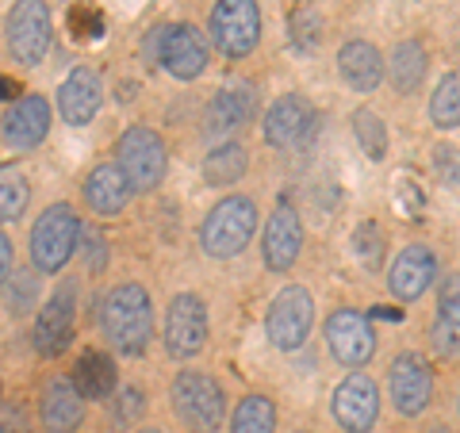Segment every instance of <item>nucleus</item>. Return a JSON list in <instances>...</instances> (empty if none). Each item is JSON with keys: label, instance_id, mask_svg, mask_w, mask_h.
Listing matches in <instances>:
<instances>
[{"label": "nucleus", "instance_id": "f257e3e1", "mask_svg": "<svg viewBox=\"0 0 460 433\" xmlns=\"http://www.w3.org/2000/svg\"><path fill=\"white\" fill-rule=\"evenodd\" d=\"M100 330L119 353H142L154 330L150 292L142 284H119L100 307Z\"/></svg>", "mask_w": 460, "mask_h": 433}, {"label": "nucleus", "instance_id": "f03ea898", "mask_svg": "<svg viewBox=\"0 0 460 433\" xmlns=\"http://www.w3.org/2000/svg\"><path fill=\"white\" fill-rule=\"evenodd\" d=\"M257 230V204L250 196H226L211 208L199 230V245L208 257H238Z\"/></svg>", "mask_w": 460, "mask_h": 433}, {"label": "nucleus", "instance_id": "7ed1b4c3", "mask_svg": "<svg viewBox=\"0 0 460 433\" xmlns=\"http://www.w3.org/2000/svg\"><path fill=\"white\" fill-rule=\"evenodd\" d=\"M81 238V219L69 204H54L39 215L31 230V261L39 272H58L77 250Z\"/></svg>", "mask_w": 460, "mask_h": 433}, {"label": "nucleus", "instance_id": "20e7f679", "mask_svg": "<svg viewBox=\"0 0 460 433\" xmlns=\"http://www.w3.org/2000/svg\"><path fill=\"white\" fill-rule=\"evenodd\" d=\"M172 407H177L181 422L192 433H215L223 426L226 399H223V387L208 372H181L172 380Z\"/></svg>", "mask_w": 460, "mask_h": 433}, {"label": "nucleus", "instance_id": "39448f33", "mask_svg": "<svg viewBox=\"0 0 460 433\" xmlns=\"http://www.w3.org/2000/svg\"><path fill=\"white\" fill-rule=\"evenodd\" d=\"M311 326H314V299H311V292L307 287H299V284H288L269 307V319H265L269 341L277 345V349L292 353V349H299V345L307 341Z\"/></svg>", "mask_w": 460, "mask_h": 433}, {"label": "nucleus", "instance_id": "423d86ee", "mask_svg": "<svg viewBox=\"0 0 460 433\" xmlns=\"http://www.w3.org/2000/svg\"><path fill=\"white\" fill-rule=\"evenodd\" d=\"M211 39L226 57H246L261 39L257 0H219L211 12Z\"/></svg>", "mask_w": 460, "mask_h": 433}, {"label": "nucleus", "instance_id": "0eeeda50", "mask_svg": "<svg viewBox=\"0 0 460 433\" xmlns=\"http://www.w3.org/2000/svg\"><path fill=\"white\" fill-rule=\"evenodd\" d=\"M119 169L135 192H150L165 177V142L150 127H131L119 138Z\"/></svg>", "mask_w": 460, "mask_h": 433}, {"label": "nucleus", "instance_id": "6e6552de", "mask_svg": "<svg viewBox=\"0 0 460 433\" xmlns=\"http://www.w3.org/2000/svg\"><path fill=\"white\" fill-rule=\"evenodd\" d=\"M8 50L20 66H39L50 50V8L42 0H16L8 12Z\"/></svg>", "mask_w": 460, "mask_h": 433}, {"label": "nucleus", "instance_id": "1a4fd4ad", "mask_svg": "<svg viewBox=\"0 0 460 433\" xmlns=\"http://www.w3.org/2000/svg\"><path fill=\"white\" fill-rule=\"evenodd\" d=\"M208 341V307L204 299L192 292L172 296L169 314H165V353L177 360H189L204 349Z\"/></svg>", "mask_w": 460, "mask_h": 433}, {"label": "nucleus", "instance_id": "9d476101", "mask_svg": "<svg viewBox=\"0 0 460 433\" xmlns=\"http://www.w3.org/2000/svg\"><path fill=\"white\" fill-rule=\"evenodd\" d=\"M74 323H77V284H62L47 299V307L39 311L35 323V349L39 353H62L74 341Z\"/></svg>", "mask_w": 460, "mask_h": 433}, {"label": "nucleus", "instance_id": "9b49d317", "mask_svg": "<svg viewBox=\"0 0 460 433\" xmlns=\"http://www.w3.org/2000/svg\"><path fill=\"white\" fill-rule=\"evenodd\" d=\"M326 341L330 353H334L345 368H361L365 360L376 353V338H372V326L365 314L357 311H334L326 319Z\"/></svg>", "mask_w": 460, "mask_h": 433}, {"label": "nucleus", "instance_id": "f8f14e48", "mask_svg": "<svg viewBox=\"0 0 460 433\" xmlns=\"http://www.w3.org/2000/svg\"><path fill=\"white\" fill-rule=\"evenodd\" d=\"M429 395H434V376L429 365L419 353H399L392 360V402L402 418H414L426 411Z\"/></svg>", "mask_w": 460, "mask_h": 433}, {"label": "nucleus", "instance_id": "ddd939ff", "mask_svg": "<svg viewBox=\"0 0 460 433\" xmlns=\"http://www.w3.org/2000/svg\"><path fill=\"white\" fill-rule=\"evenodd\" d=\"M376 414H380V392H376V384H372L368 376L353 372V376H345L338 384V392H334V418H338L341 429L368 433L372 422H376Z\"/></svg>", "mask_w": 460, "mask_h": 433}, {"label": "nucleus", "instance_id": "4468645a", "mask_svg": "<svg viewBox=\"0 0 460 433\" xmlns=\"http://www.w3.org/2000/svg\"><path fill=\"white\" fill-rule=\"evenodd\" d=\"M162 66L177 81H196L208 69V39L192 23H177L162 31Z\"/></svg>", "mask_w": 460, "mask_h": 433}, {"label": "nucleus", "instance_id": "2eb2a0df", "mask_svg": "<svg viewBox=\"0 0 460 433\" xmlns=\"http://www.w3.org/2000/svg\"><path fill=\"white\" fill-rule=\"evenodd\" d=\"M314 131V108L304 96H280L265 115V142L269 146H299Z\"/></svg>", "mask_w": 460, "mask_h": 433}, {"label": "nucleus", "instance_id": "dca6fc26", "mask_svg": "<svg viewBox=\"0 0 460 433\" xmlns=\"http://www.w3.org/2000/svg\"><path fill=\"white\" fill-rule=\"evenodd\" d=\"M299 250H304V226H299V215L292 208H277L265 223V242H261L265 265L272 272H288L296 265Z\"/></svg>", "mask_w": 460, "mask_h": 433}, {"label": "nucleus", "instance_id": "f3484780", "mask_svg": "<svg viewBox=\"0 0 460 433\" xmlns=\"http://www.w3.org/2000/svg\"><path fill=\"white\" fill-rule=\"evenodd\" d=\"M50 131V104L47 96H20L4 115V138L16 150H35Z\"/></svg>", "mask_w": 460, "mask_h": 433}, {"label": "nucleus", "instance_id": "a211bd4d", "mask_svg": "<svg viewBox=\"0 0 460 433\" xmlns=\"http://www.w3.org/2000/svg\"><path fill=\"white\" fill-rule=\"evenodd\" d=\"M438 277V261L426 245H407L399 253V261L392 265V277H387V287L399 296V299H419L429 284Z\"/></svg>", "mask_w": 460, "mask_h": 433}, {"label": "nucleus", "instance_id": "6ab92c4d", "mask_svg": "<svg viewBox=\"0 0 460 433\" xmlns=\"http://www.w3.org/2000/svg\"><path fill=\"white\" fill-rule=\"evenodd\" d=\"M39 418L47 433H74L84 418V399L77 395L74 380H50L39 402Z\"/></svg>", "mask_w": 460, "mask_h": 433}, {"label": "nucleus", "instance_id": "aec40b11", "mask_svg": "<svg viewBox=\"0 0 460 433\" xmlns=\"http://www.w3.org/2000/svg\"><path fill=\"white\" fill-rule=\"evenodd\" d=\"M100 100H104V89H100L96 74H89V69H74V74L62 81V89H58V108H62L69 127L89 123L100 111Z\"/></svg>", "mask_w": 460, "mask_h": 433}, {"label": "nucleus", "instance_id": "412c9836", "mask_svg": "<svg viewBox=\"0 0 460 433\" xmlns=\"http://www.w3.org/2000/svg\"><path fill=\"white\" fill-rule=\"evenodd\" d=\"M253 115V96L250 89H223L215 93V100L204 111V135L208 138H223V135H234L250 123Z\"/></svg>", "mask_w": 460, "mask_h": 433}, {"label": "nucleus", "instance_id": "4be33fe9", "mask_svg": "<svg viewBox=\"0 0 460 433\" xmlns=\"http://www.w3.org/2000/svg\"><path fill=\"white\" fill-rule=\"evenodd\" d=\"M338 69L345 84H349L353 93H372L384 77V57L376 54V47L372 42H345L341 54H338Z\"/></svg>", "mask_w": 460, "mask_h": 433}, {"label": "nucleus", "instance_id": "5701e85b", "mask_svg": "<svg viewBox=\"0 0 460 433\" xmlns=\"http://www.w3.org/2000/svg\"><path fill=\"white\" fill-rule=\"evenodd\" d=\"M434 349L441 357H456L460 353V272L441 280L438 292V323H434Z\"/></svg>", "mask_w": 460, "mask_h": 433}, {"label": "nucleus", "instance_id": "b1692460", "mask_svg": "<svg viewBox=\"0 0 460 433\" xmlns=\"http://www.w3.org/2000/svg\"><path fill=\"white\" fill-rule=\"evenodd\" d=\"M127 196H131V184H127L123 169L115 165H96L84 181V199L96 215H115L127 208Z\"/></svg>", "mask_w": 460, "mask_h": 433}, {"label": "nucleus", "instance_id": "393cba45", "mask_svg": "<svg viewBox=\"0 0 460 433\" xmlns=\"http://www.w3.org/2000/svg\"><path fill=\"white\" fill-rule=\"evenodd\" d=\"M74 387L81 399H108L115 392V365L108 353L84 349L74 368Z\"/></svg>", "mask_w": 460, "mask_h": 433}, {"label": "nucleus", "instance_id": "a878e982", "mask_svg": "<svg viewBox=\"0 0 460 433\" xmlns=\"http://www.w3.org/2000/svg\"><path fill=\"white\" fill-rule=\"evenodd\" d=\"M242 172H246V150L238 142H223L219 150H211V157H204V181L211 189H230L242 181Z\"/></svg>", "mask_w": 460, "mask_h": 433}, {"label": "nucleus", "instance_id": "bb28decb", "mask_svg": "<svg viewBox=\"0 0 460 433\" xmlns=\"http://www.w3.org/2000/svg\"><path fill=\"white\" fill-rule=\"evenodd\" d=\"M387 74H392L395 89L399 93H414L426 77V50L422 42H399L395 54H392V66H387Z\"/></svg>", "mask_w": 460, "mask_h": 433}, {"label": "nucleus", "instance_id": "cd10ccee", "mask_svg": "<svg viewBox=\"0 0 460 433\" xmlns=\"http://www.w3.org/2000/svg\"><path fill=\"white\" fill-rule=\"evenodd\" d=\"M277 429V411L265 395H246L230 418V433H272Z\"/></svg>", "mask_w": 460, "mask_h": 433}, {"label": "nucleus", "instance_id": "c85d7f7f", "mask_svg": "<svg viewBox=\"0 0 460 433\" xmlns=\"http://www.w3.org/2000/svg\"><path fill=\"white\" fill-rule=\"evenodd\" d=\"M27 199H31V189H27V177L16 172L12 165L0 169V223H16Z\"/></svg>", "mask_w": 460, "mask_h": 433}, {"label": "nucleus", "instance_id": "c756f323", "mask_svg": "<svg viewBox=\"0 0 460 433\" xmlns=\"http://www.w3.org/2000/svg\"><path fill=\"white\" fill-rule=\"evenodd\" d=\"M429 115H434V123L445 127V131L460 127V74H449L434 89V96H429Z\"/></svg>", "mask_w": 460, "mask_h": 433}, {"label": "nucleus", "instance_id": "7c9ffc66", "mask_svg": "<svg viewBox=\"0 0 460 433\" xmlns=\"http://www.w3.org/2000/svg\"><path fill=\"white\" fill-rule=\"evenodd\" d=\"M288 35H292V42L299 50H314L323 39V16L319 8L311 4V0H304V4L292 8V16H288Z\"/></svg>", "mask_w": 460, "mask_h": 433}, {"label": "nucleus", "instance_id": "2f4dec72", "mask_svg": "<svg viewBox=\"0 0 460 433\" xmlns=\"http://www.w3.org/2000/svg\"><path fill=\"white\" fill-rule=\"evenodd\" d=\"M353 131H357V142H361V150L372 157V162H384L387 154V131H384V119L376 111H353Z\"/></svg>", "mask_w": 460, "mask_h": 433}, {"label": "nucleus", "instance_id": "473e14b6", "mask_svg": "<svg viewBox=\"0 0 460 433\" xmlns=\"http://www.w3.org/2000/svg\"><path fill=\"white\" fill-rule=\"evenodd\" d=\"M353 253L361 257L365 269H380V261H384V230L376 223H361L353 230Z\"/></svg>", "mask_w": 460, "mask_h": 433}, {"label": "nucleus", "instance_id": "72a5a7b5", "mask_svg": "<svg viewBox=\"0 0 460 433\" xmlns=\"http://www.w3.org/2000/svg\"><path fill=\"white\" fill-rule=\"evenodd\" d=\"M69 31H74V39L93 42V39H100V31H104V16L89 4H77L74 12H69Z\"/></svg>", "mask_w": 460, "mask_h": 433}, {"label": "nucleus", "instance_id": "f704fd0d", "mask_svg": "<svg viewBox=\"0 0 460 433\" xmlns=\"http://www.w3.org/2000/svg\"><path fill=\"white\" fill-rule=\"evenodd\" d=\"M31 299H35V280L27 277V272H16V284H12V292H8V311L23 314L31 307Z\"/></svg>", "mask_w": 460, "mask_h": 433}, {"label": "nucleus", "instance_id": "c9c22d12", "mask_svg": "<svg viewBox=\"0 0 460 433\" xmlns=\"http://www.w3.org/2000/svg\"><path fill=\"white\" fill-rule=\"evenodd\" d=\"M142 402H146V399H142V392H135V387H131V392H123L119 395V402H115V426H131L135 422V414H142Z\"/></svg>", "mask_w": 460, "mask_h": 433}, {"label": "nucleus", "instance_id": "e433bc0d", "mask_svg": "<svg viewBox=\"0 0 460 433\" xmlns=\"http://www.w3.org/2000/svg\"><path fill=\"white\" fill-rule=\"evenodd\" d=\"M8 269H12V242L0 234V284L8 280Z\"/></svg>", "mask_w": 460, "mask_h": 433}, {"label": "nucleus", "instance_id": "4c0bfd02", "mask_svg": "<svg viewBox=\"0 0 460 433\" xmlns=\"http://www.w3.org/2000/svg\"><path fill=\"white\" fill-rule=\"evenodd\" d=\"M16 93H20V84H16V81H12V77H0V100H12Z\"/></svg>", "mask_w": 460, "mask_h": 433}, {"label": "nucleus", "instance_id": "58836bf2", "mask_svg": "<svg viewBox=\"0 0 460 433\" xmlns=\"http://www.w3.org/2000/svg\"><path fill=\"white\" fill-rule=\"evenodd\" d=\"M142 433H157V429H142Z\"/></svg>", "mask_w": 460, "mask_h": 433}, {"label": "nucleus", "instance_id": "ea45409f", "mask_svg": "<svg viewBox=\"0 0 460 433\" xmlns=\"http://www.w3.org/2000/svg\"><path fill=\"white\" fill-rule=\"evenodd\" d=\"M0 433H8V429H4V426H0Z\"/></svg>", "mask_w": 460, "mask_h": 433}, {"label": "nucleus", "instance_id": "a19ab883", "mask_svg": "<svg viewBox=\"0 0 460 433\" xmlns=\"http://www.w3.org/2000/svg\"><path fill=\"white\" fill-rule=\"evenodd\" d=\"M456 181H460V172H456Z\"/></svg>", "mask_w": 460, "mask_h": 433}]
</instances>
